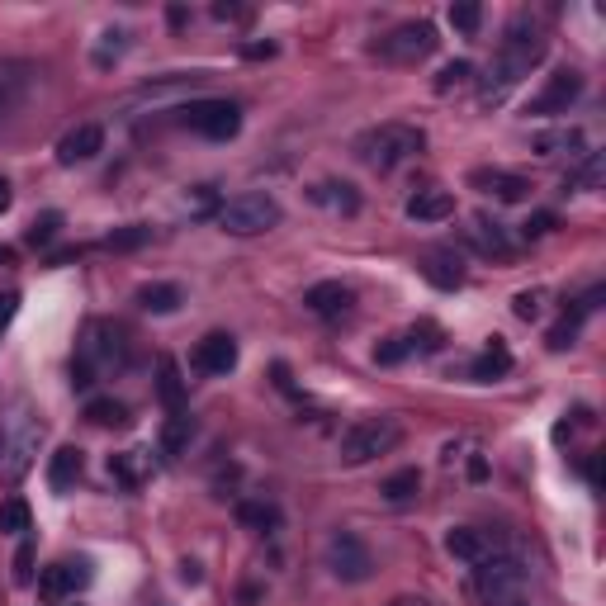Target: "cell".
I'll return each mask as SVG.
<instances>
[{
    "mask_svg": "<svg viewBox=\"0 0 606 606\" xmlns=\"http://www.w3.org/2000/svg\"><path fill=\"white\" fill-rule=\"evenodd\" d=\"M464 237H469V247L479 251V256H493V261H507L512 256V237L498 223H488V218H469Z\"/></svg>",
    "mask_w": 606,
    "mask_h": 606,
    "instance_id": "cell-19",
    "label": "cell"
},
{
    "mask_svg": "<svg viewBox=\"0 0 606 606\" xmlns=\"http://www.w3.org/2000/svg\"><path fill=\"white\" fill-rule=\"evenodd\" d=\"M180 124L190 128V133H199V138H209V143H228L242 128V109L232 105V100H190V105L180 109Z\"/></svg>",
    "mask_w": 606,
    "mask_h": 606,
    "instance_id": "cell-8",
    "label": "cell"
},
{
    "mask_svg": "<svg viewBox=\"0 0 606 606\" xmlns=\"http://www.w3.org/2000/svg\"><path fill=\"white\" fill-rule=\"evenodd\" d=\"M109 474L124 483V488H138L147 474V450H128V455H109Z\"/></svg>",
    "mask_w": 606,
    "mask_h": 606,
    "instance_id": "cell-28",
    "label": "cell"
},
{
    "mask_svg": "<svg viewBox=\"0 0 606 606\" xmlns=\"http://www.w3.org/2000/svg\"><path fill=\"white\" fill-rule=\"evenodd\" d=\"M469 185L483 190V195L502 199V204H521V199L531 195V180L517 176V171H498V166H479V171H469Z\"/></svg>",
    "mask_w": 606,
    "mask_h": 606,
    "instance_id": "cell-14",
    "label": "cell"
},
{
    "mask_svg": "<svg viewBox=\"0 0 606 606\" xmlns=\"http://www.w3.org/2000/svg\"><path fill=\"white\" fill-rule=\"evenodd\" d=\"M322 554H327L332 578H341V583H365V578L375 573V554H370V545H365L356 531H337L327 540Z\"/></svg>",
    "mask_w": 606,
    "mask_h": 606,
    "instance_id": "cell-10",
    "label": "cell"
},
{
    "mask_svg": "<svg viewBox=\"0 0 606 606\" xmlns=\"http://www.w3.org/2000/svg\"><path fill=\"white\" fill-rule=\"evenodd\" d=\"M180 299H185V294H180V285H143L138 289V303H143L147 313H176L180 308Z\"/></svg>",
    "mask_w": 606,
    "mask_h": 606,
    "instance_id": "cell-29",
    "label": "cell"
},
{
    "mask_svg": "<svg viewBox=\"0 0 606 606\" xmlns=\"http://www.w3.org/2000/svg\"><path fill=\"white\" fill-rule=\"evenodd\" d=\"M422 275H427L436 289H460L464 285V270L450 251H427V256H422Z\"/></svg>",
    "mask_w": 606,
    "mask_h": 606,
    "instance_id": "cell-24",
    "label": "cell"
},
{
    "mask_svg": "<svg viewBox=\"0 0 606 606\" xmlns=\"http://www.w3.org/2000/svg\"><path fill=\"white\" fill-rule=\"evenodd\" d=\"M38 441H43V422L29 408H15V417L0 431V483H19L34 469Z\"/></svg>",
    "mask_w": 606,
    "mask_h": 606,
    "instance_id": "cell-3",
    "label": "cell"
},
{
    "mask_svg": "<svg viewBox=\"0 0 606 606\" xmlns=\"http://www.w3.org/2000/svg\"><path fill=\"white\" fill-rule=\"evenodd\" d=\"M0 261H10V251H0Z\"/></svg>",
    "mask_w": 606,
    "mask_h": 606,
    "instance_id": "cell-50",
    "label": "cell"
},
{
    "mask_svg": "<svg viewBox=\"0 0 606 606\" xmlns=\"http://www.w3.org/2000/svg\"><path fill=\"white\" fill-rule=\"evenodd\" d=\"M446 554H450V559H460V564H483L488 554H498V545H493V535H488V531L455 526V531L446 535Z\"/></svg>",
    "mask_w": 606,
    "mask_h": 606,
    "instance_id": "cell-17",
    "label": "cell"
},
{
    "mask_svg": "<svg viewBox=\"0 0 606 606\" xmlns=\"http://www.w3.org/2000/svg\"><path fill=\"white\" fill-rule=\"evenodd\" d=\"M427 147V133L412 124H379V128H365L356 138V161L370 166V171H393L403 166L408 157H417Z\"/></svg>",
    "mask_w": 606,
    "mask_h": 606,
    "instance_id": "cell-2",
    "label": "cell"
},
{
    "mask_svg": "<svg viewBox=\"0 0 606 606\" xmlns=\"http://www.w3.org/2000/svg\"><path fill=\"white\" fill-rule=\"evenodd\" d=\"M105 43H100V48H95V67H109V62H119V53H124V29H105Z\"/></svg>",
    "mask_w": 606,
    "mask_h": 606,
    "instance_id": "cell-39",
    "label": "cell"
},
{
    "mask_svg": "<svg viewBox=\"0 0 606 606\" xmlns=\"http://www.w3.org/2000/svg\"><path fill=\"white\" fill-rule=\"evenodd\" d=\"M152 242V228H143V223H128V228H114L105 237V247L109 251H138Z\"/></svg>",
    "mask_w": 606,
    "mask_h": 606,
    "instance_id": "cell-32",
    "label": "cell"
},
{
    "mask_svg": "<svg viewBox=\"0 0 606 606\" xmlns=\"http://www.w3.org/2000/svg\"><path fill=\"white\" fill-rule=\"evenodd\" d=\"M157 393H161V403L171 412H185L180 403H185V379H180V365L171 356H161L157 360Z\"/></svg>",
    "mask_w": 606,
    "mask_h": 606,
    "instance_id": "cell-25",
    "label": "cell"
},
{
    "mask_svg": "<svg viewBox=\"0 0 606 606\" xmlns=\"http://www.w3.org/2000/svg\"><path fill=\"white\" fill-rule=\"evenodd\" d=\"M237 521L251 531H270V526H280V512L270 502H237Z\"/></svg>",
    "mask_w": 606,
    "mask_h": 606,
    "instance_id": "cell-31",
    "label": "cell"
},
{
    "mask_svg": "<svg viewBox=\"0 0 606 606\" xmlns=\"http://www.w3.org/2000/svg\"><path fill=\"white\" fill-rule=\"evenodd\" d=\"M507 370H512V351H507L502 341H493V346H488V351H483V356L469 365V375L479 379V384H493V379H502Z\"/></svg>",
    "mask_w": 606,
    "mask_h": 606,
    "instance_id": "cell-26",
    "label": "cell"
},
{
    "mask_svg": "<svg viewBox=\"0 0 606 606\" xmlns=\"http://www.w3.org/2000/svg\"><path fill=\"white\" fill-rule=\"evenodd\" d=\"M578 95H583V76L573 72V67H564V72H554L545 86L535 90L526 114H535V119H545V114H569V105Z\"/></svg>",
    "mask_w": 606,
    "mask_h": 606,
    "instance_id": "cell-11",
    "label": "cell"
},
{
    "mask_svg": "<svg viewBox=\"0 0 606 606\" xmlns=\"http://www.w3.org/2000/svg\"><path fill=\"white\" fill-rule=\"evenodd\" d=\"M38 72L34 62H19V57H0V124L19 114V105L29 100V90H34Z\"/></svg>",
    "mask_w": 606,
    "mask_h": 606,
    "instance_id": "cell-12",
    "label": "cell"
},
{
    "mask_svg": "<svg viewBox=\"0 0 606 606\" xmlns=\"http://www.w3.org/2000/svg\"><path fill=\"white\" fill-rule=\"evenodd\" d=\"M100 147H105V128H100V124H76L72 133H62V143H57V161H62V166H76V161H90Z\"/></svg>",
    "mask_w": 606,
    "mask_h": 606,
    "instance_id": "cell-16",
    "label": "cell"
},
{
    "mask_svg": "<svg viewBox=\"0 0 606 606\" xmlns=\"http://www.w3.org/2000/svg\"><path fill=\"white\" fill-rule=\"evenodd\" d=\"M545 299H550L545 289H521L517 299H512V308H517V318H521V322H535L540 313H545Z\"/></svg>",
    "mask_w": 606,
    "mask_h": 606,
    "instance_id": "cell-35",
    "label": "cell"
},
{
    "mask_svg": "<svg viewBox=\"0 0 606 606\" xmlns=\"http://www.w3.org/2000/svg\"><path fill=\"white\" fill-rule=\"evenodd\" d=\"M550 228H554V214H535V218H526V228L521 232H526V242H531V237H545Z\"/></svg>",
    "mask_w": 606,
    "mask_h": 606,
    "instance_id": "cell-43",
    "label": "cell"
},
{
    "mask_svg": "<svg viewBox=\"0 0 606 606\" xmlns=\"http://www.w3.org/2000/svg\"><path fill=\"white\" fill-rule=\"evenodd\" d=\"M81 469H86L81 450H76V446H57L53 464H48V483H53V493H72L76 479H81Z\"/></svg>",
    "mask_w": 606,
    "mask_h": 606,
    "instance_id": "cell-21",
    "label": "cell"
},
{
    "mask_svg": "<svg viewBox=\"0 0 606 606\" xmlns=\"http://www.w3.org/2000/svg\"><path fill=\"white\" fill-rule=\"evenodd\" d=\"M602 176H606V157H602V152H583V161L564 176V190L592 195V190H602Z\"/></svg>",
    "mask_w": 606,
    "mask_h": 606,
    "instance_id": "cell-23",
    "label": "cell"
},
{
    "mask_svg": "<svg viewBox=\"0 0 606 606\" xmlns=\"http://www.w3.org/2000/svg\"><path fill=\"white\" fill-rule=\"evenodd\" d=\"M507 606H531V602H526V597H517V602H507Z\"/></svg>",
    "mask_w": 606,
    "mask_h": 606,
    "instance_id": "cell-49",
    "label": "cell"
},
{
    "mask_svg": "<svg viewBox=\"0 0 606 606\" xmlns=\"http://www.w3.org/2000/svg\"><path fill=\"white\" fill-rule=\"evenodd\" d=\"M308 199L322 204V209H332V214H356L360 209V195L346 185V180H318V185L308 190Z\"/></svg>",
    "mask_w": 606,
    "mask_h": 606,
    "instance_id": "cell-22",
    "label": "cell"
},
{
    "mask_svg": "<svg viewBox=\"0 0 606 606\" xmlns=\"http://www.w3.org/2000/svg\"><path fill=\"white\" fill-rule=\"evenodd\" d=\"M417 488H422V474H417V469H398V474L384 483V498H389V502H412V498H417Z\"/></svg>",
    "mask_w": 606,
    "mask_h": 606,
    "instance_id": "cell-33",
    "label": "cell"
},
{
    "mask_svg": "<svg viewBox=\"0 0 606 606\" xmlns=\"http://www.w3.org/2000/svg\"><path fill=\"white\" fill-rule=\"evenodd\" d=\"M398 441H403V427H398L393 417H365V422H356V427L341 436L337 460L346 464V469H356V464H370V460H379V455H389Z\"/></svg>",
    "mask_w": 606,
    "mask_h": 606,
    "instance_id": "cell-5",
    "label": "cell"
},
{
    "mask_svg": "<svg viewBox=\"0 0 606 606\" xmlns=\"http://www.w3.org/2000/svg\"><path fill=\"white\" fill-rule=\"evenodd\" d=\"M15 308H19V294H0V332L10 327V318H15Z\"/></svg>",
    "mask_w": 606,
    "mask_h": 606,
    "instance_id": "cell-45",
    "label": "cell"
},
{
    "mask_svg": "<svg viewBox=\"0 0 606 606\" xmlns=\"http://www.w3.org/2000/svg\"><path fill=\"white\" fill-rule=\"evenodd\" d=\"M86 417L95 422V427H128V408L119 403V398H90Z\"/></svg>",
    "mask_w": 606,
    "mask_h": 606,
    "instance_id": "cell-30",
    "label": "cell"
},
{
    "mask_svg": "<svg viewBox=\"0 0 606 606\" xmlns=\"http://www.w3.org/2000/svg\"><path fill=\"white\" fill-rule=\"evenodd\" d=\"M564 147H583V133L578 128H559V133H540L535 138V152H545V157H554V152H564Z\"/></svg>",
    "mask_w": 606,
    "mask_h": 606,
    "instance_id": "cell-34",
    "label": "cell"
},
{
    "mask_svg": "<svg viewBox=\"0 0 606 606\" xmlns=\"http://www.w3.org/2000/svg\"><path fill=\"white\" fill-rule=\"evenodd\" d=\"M90 583V564L86 559H57L48 569L38 573V592L48 597V602H62V597H72L76 588H86Z\"/></svg>",
    "mask_w": 606,
    "mask_h": 606,
    "instance_id": "cell-13",
    "label": "cell"
},
{
    "mask_svg": "<svg viewBox=\"0 0 606 606\" xmlns=\"http://www.w3.org/2000/svg\"><path fill=\"white\" fill-rule=\"evenodd\" d=\"M455 214V195L450 190H417L408 199V218L412 223H446Z\"/></svg>",
    "mask_w": 606,
    "mask_h": 606,
    "instance_id": "cell-20",
    "label": "cell"
},
{
    "mask_svg": "<svg viewBox=\"0 0 606 606\" xmlns=\"http://www.w3.org/2000/svg\"><path fill=\"white\" fill-rule=\"evenodd\" d=\"M195 370L199 375H214V379L232 375V370H237V341H232L228 332H209V337L195 346Z\"/></svg>",
    "mask_w": 606,
    "mask_h": 606,
    "instance_id": "cell-15",
    "label": "cell"
},
{
    "mask_svg": "<svg viewBox=\"0 0 606 606\" xmlns=\"http://www.w3.org/2000/svg\"><path fill=\"white\" fill-rule=\"evenodd\" d=\"M436 29H431L427 19H408V24H398L393 34L379 38L375 53L384 57V62H398V67H412V62H422V57L436 53Z\"/></svg>",
    "mask_w": 606,
    "mask_h": 606,
    "instance_id": "cell-9",
    "label": "cell"
},
{
    "mask_svg": "<svg viewBox=\"0 0 606 606\" xmlns=\"http://www.w3.org/2000/svg\"><path fill=\"white\" fill-rule=\"evenodd\" d=\"M540 57H545V29H540L531 15H517L512 29H507V38H502L498 57H493V67H488V81H483L479 100L483 105H498L521 76H531V67Z\"/></svg>",
    "mask_w": 606,
    "mask_h": 606,
    "instance_id": "cell-1",
    "label": "cell"
},
{
    "mask_svg": "<svg viewBox=\"0 0 606 606\" xmlns=\"http://www.w3.org/2000/svg\"><path fill=\"white\" fill-rule=\"evenodd\" d=\"M408 346H422V351H441V327H436V322H417V327H412V337H408Z\"/></svg>",
    "mask_w": 606,
    "mask_h": 606,
    "instance_id": "cell-42",
    "label": "cell"
},
{
    "mask_svg": "<svg viewBox=\"0 0 606 606\" xmlns=\"http://www.w3.org/2000/svg\"><path fill=\"white\" fill-rule=\"evenodd\" d=\"M242 53H247V57H275V43H247Z\"/></svg>",
    "mask_w": 606,
    "mask_h": 606,
    "instance_id": "cell-46",
    "label": "cell"
},
{
    "mask_svg": "<svg viewBox=\"0 0 606 606\" xmlns=\"http://www.w3.org/2000/svg\"><path fill=\"white\" fill-rule=\"evenodd\" d=\"M57 228H62V214H43L29 223V247H48L57 237Z\"/></svg>",
    "mask_w": 606,
    "mask_h": 606,
    "instance_id": "cell-40",
    "label": "cell"
},
{
    "mask_svg": "<svg viewBox=\"0 0 606 606\" xmlns=\"http://www.w3.org/2000/svg\"><path fill=\"white\" fill-rule=\"evenodd\" d=\"M450 24H455L464 38H474L479 34V24H483V10L479 5H450Z\"/></svg>",
    "mask_w": 606,
    "mask_h": 606,
    "instance_id": "cell-38",
    "label": "cell"
},
{
    "mask_svg": "<svg viewBox=\"0 0 606 606\" xmlns=\"http://www.w3.org/2000/svg\"><path fill=\"white\" fill-rule=\"evenodd\" d=\"M0 531H10V535L29 531V507H24V502H19V498L0 502Z\"/></svg>",
    "mask_w": 606,
    "mask_h": 606,
    "instance_id": "cell-36",
    "label": "cell"
},
{
    "mask_svg": "<svg viewBox=\"0 0 606 606\" xmlns=\"http://www.w3.org/2000/svg\"><path fill=\"white\" fill-rule=\"evenodd\" d=\"M180 578H185V583H199V564H190V559H185V564H180Z\"/></svg>",
    "mask_w": 606,
    "mask_h": 606,
    "instance_id": "cell-47",
    "label": "cell"
},
{
    "mask_svg": "<svg viewBox=\"0 0 606 606\" xmlns=\"http://www.w3.org/2000/svg\"><path fill=\"white\" fill-rule=\"evenodd\" d=\"M351 299H356V294L341 285V280H322V285H313L303 294L308 313H318V318H341V313H351Z\"/></svg>",
    "mask_w": 606,
    "mask_h": 606,
    "instance_id": "cell-18",
    "label": "cell"
},
{
    "mask_svg": "<svg viewBox=\"0 0 606 606\" xmlns=\"http://www.w3.org/2000/svg\"><path fill=\"white\" fill-rule=\"evenodd\" d=\"M109 370H124V346H119V327L109 322H90L86 341H81V356L72 365V389H90L100 375Z\"/></svg>",
    "mask_w": 606,
    "mask_h": 606,
    "instance_id": "cell-4",
    "label": "cell"
},
{
    "mask_svg": "<svg viewBox=\"0 0 606 606\" xmlns=\"http://www.w3.org/2000/svg\"><path fill=\"white\" fill-rule=\"evenodd\" d=\"M408 337H389L375 346V365H398V360H408Z\"/></svg>",
    "mask_w": 606,
    "mask_h": 606,
    "instance_id": "cell-41",
    "label": "cell"
},
{
    "mask_svg": "<svg viewBox=\"0 0 606 606\" xmlns=\"http://www.w3.org/2000/svg\"><path fill=\"white\" fill-rule=\"evenodd\" d=\"M10 209V185H5V176H0V214Z\"/></svg>",
    "mask_w": 606,
    "mask_h": 606,
    "instance_id": "cell-48",
    "label": "cell"
},
{
    "mask_svg": "<svg viewBox=\"0 0 606 606\" xmlns=\"http://www.w3.org/2000/svg\"><path fill=\"white\" fill-rule=\"evenodd\" d=\"M15 578H19V583H29V578H34V550H29V545L15 554Z\"/></svg>",
    "mask_w": 606,
    "mask_h": 606,
    "instance_id": "cell-44",
    "label": "cell"
},
{
    "mask_svg": "<svg viewBox=\"0 0 606 606\" xmlns=\"http://www.w3.org/2000/svg\"><path fill=\"white\" fill-rule=\"evenodd\" d=\"M280 218H285V209H280L275 195H237L218 209V228L232 232V237H261V232H270Z\"/></svg>",
    "mask_w": 606,
    "mask_h": 606,
    "instance_id": "cell-7",
    "label": "cell"
},
{
    "mask_svg": "<svg viewBox=\"0 0 606 606\" xmlns=\"http://www.w3.org/2000/svg\"><path fill=\"white\" fill-rule=\"evenodd\" d=\"M469 76H474V67H469V62H450V67H441V76H436V90H441V95H450V90L469 86Z\"/></svg>",
    "mask_w": 606,
    "mask_h": 606,
    "instance_id": "cell-37",
    "label": "cell"
},
{
    "mask_svg": "<svg viewBox=\"0 0 606 606\" xmlns=\"http://www.w3.org/2000/svg\"><path fill=\"white\" fill-rule=\"evenodd\" d=\"M474 597L483 606H507L526 597V569L507 554H488L483 564H474Z\"/></svg>",
    "mask_w": 606,
    "mask_h": 606,
    "instance_id": "cell-6",
    "label": "cell"
},
{
    "mask_svg": "<svg viewBox=\"0 0 606 606\" xmlns=\"http://www.w3.org/2000/svg\"><path fill=\"white\" fill-rule=\"evenodd\" d=\"M190 436H195V422H190L185 412H171V417H166V427H161V455H171V460H176L180 450L190 446Z\"/></svg>",
    "mask_w": 606,
    "mask_h": 606,
    "instance_id": "cell-27",
    "label": "cell"
}]
</instances>
